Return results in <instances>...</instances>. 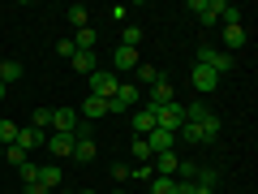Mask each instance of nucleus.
Returning <instances> with one entry per match:
<instances>
[{"mask_svg": "<svg viewBox=\"0 0 258 194\" xmlns=\"http://www.w3.org/2000/svg\"><path fill=\"white\" fill-rule=\"evenodd\" d=\"M86 86H91L95 100H112V95H116V86H120V78L112 74V69H95V74L86 78Z\"/></svg>", "mask_w": 258, "mask_h": 194, "instance_id": "nucleus-2", "label": "nucleus"}, {"mask_svg": "<svg viewBox=\"0 0 258 194\" xmlns=\"http://www.w3.org/2000/svg\"><path fill=\"white\" fill-rule=\"evenodd\" d=\"M129 121H134V134L147 138L151 129H155V108H151V104H147V108H134V117H129Z\"/></svg>", "mask_w": 258, "mask_h": 194, "instance_id": "nucleus-9", "label": "nucleus"}, {"mask_svg": "<svg viewBox=\"0 0 258 194\" xmlns=\"http://www.w3.org/2000/svg\"><path fill=\"white\" fill-rule=\"evenodd\" d=\"M0 160H9L13 168H22V164H26V151H22L18 142H13V147H0Z\"/></svg>", "mask_w": 258, "mask_h": 194, "instance_id": "nucleus-26", "label": "nucleus"}, {"mask_svg": "<svg viewBox=\"0 0 258 194\" xmlns=\"http://www.w3.org/2000/svg\"><path fill=\"white\" fill-rule=\"evenodd\" d=\"M189 82H194V91L198 95H211L215 86H220V74H211L207 65H194V74H189Z\"/></svg>", "mask_w": 258, "mask_h": 194, "instance_id": "nucleus-7", "label": "nucleus"}, {"mask_svg": "<svg viewBox=\"0 0 258 194\" xmlns=\"http://www.w3.org/2000/svg\"><path fill=\"white\" fill-rule=\"evenodd\" d=\"M47 151H52V156L56 160H69V156H74V138H69V134H47Z\"/></svg>", "mask_w": 258, "mask_h": 194, "instance_id": "nucleus-11", "label": "nucleus"}, {"mask_svg": "<svg viewBox=\"0 0 258 194\" xmlns=\"http://www.w3.org/2000/svg\"><path fill=\"white\" fill-rule=\"evenodd\" d=\"M26 194H47V190H43L39 181H30V185H26Z\"/></svg>", "mask_w": 258, "mask_h": 194, "instance_id": "nucleus-38", "label": "nucleus"}, {"mask_svg": "<svg viewBox=\"0 0 258 194\" xmlns=\"http://www.w3.org/2000/svg\"><path fill=\"white\" fill-rule=\"evenodd\" d=\"M112 194H125V190H112Z\"/></svg>", "mask_w": 258, "mask_h": 194, "instance_id": "nucleus-41", "label": "nucleus"}, {"mask_svg": "<svg viewBox=\"0 0 258 194\" xmlns=\"http://www.w3.org/2000/svg\"><path fill=\"white\" fill-rule=\"evenodd\" d=\"M95 151H99V147H95V138L86 134V138H74V156H69V160H78V164H91Z\"/></svg>", "mask_w": 258, "mask_h": 194, "instance_id": "nucleus-15", "label": "nucleus"}, {"mask_svg": "<svg viewBox=\"0 0 258 194\" xmlns=\"http://www.w3.org/2000/svg\"><path fill=\"white\" fill-rule=\"evenodd\" d=\"M147 147H151V156H159V151H172L176 147V134H168V129H151V134H147Z\"/></svg>", "mask_w": 258, "mask_h": 194, "instance_id": "nucleus-10", "label": "nucleus"}, {"mask_svg": "<svg viewBox=\"0 0 258 194\" xmlns=\"http://www.w3.org/2000/svg\"><path fill=\"white\" fill-rule=\"evenodd\" d=\"M134 74H138V82H147V86L159 82V69H155V65H147V61H138V69H134Z\"/></svg>", "mask_w": 258, "mask_h": 194, "instance_id": "nucleus-25", "label": "nucleus"}, {"mask_svg": "<svg viewBox=\"0 0 258 194\" xmlns=\"http://www.w3.org/2000/svg\"><path fill=\"white\" fill-rule=\"evenodd\" d=\"M224 5H228V0H203V9H198V22H203V26H215V22L224 18Z\"/></svg>", "mask_w": 258, "mask_h": 194, "instance_id": "nucleus-14", "label": "nucleus"}, {"mask_svg": "<svg viewBox=\"0 0 258 194\" xmlns=\"http://www.w3.org/2000/svg\"><path fill=\"white\" fill-rule=\"evenodd\" d=\"M129 177H138V181L151 185V177H155V173H151V164H138V168H129Z\"/></svg>", "mask_w": 258, "mask_h": 194, "instance_id": "nucleus-36", "label": "nucleus"}, {"mask_svg": "<svg viewBox=\"0 0 258 194\" xmlns=\"http://www.w3.org/2000/svg\"><path fill=\"white\" fill-rule=\"evenodd\" d=\"M74 52H78L74 39H60V43H56V56H64V61H74Z\"/></svg>", "mask_w": 258, "mask_h": 194, "instance_id": "nucleus-35", "label": "nucleus"}, {"mask_svg": "<svg viewBox=\"0 0 258 194\" xmlns=\"http://www.w3.org/2000/svg\"><path fill=\"white\" fill-rule=\"evenodd\" d=\"M30 125L39 129V134H52V108H35V121Z\"/></svg>", "mask_w": 258, "mask_h": 194, "instance_id": "nucleus-27", "label": "nucleus"}, {"mask_svg": "<svg viewBox=\"0 0 258 194\" xmlns=\"http://www.w3.org/2000/svg\"><path fill=\"white\" fill-rule=\"evenodd\" d=\"M5 95H9V86H5V82H0V100H5Z\"/></svg>", "mask_w": 258, "mask_h": 194, "instance_id": "nucleus-39", "label": "nucleus"}, {"mask_svg": "<svg viewBox=\"0 0 258 194\" xmlns=\"http://www.w3.org/2000/svg\"><path fill=\"white\" fill-rule=\"evenodd\" d=\"M134 160H138V164H151V147H147V138H134Z\"/></svg>", "mask_w": 258, "mask_h": 194, "instance_id": "nucleus-31", "label": "nucleus"}, {"mask_svg": "<svg viewBox=\"0 0 258 194\" xmlns=\"http://www.w3.org/2000/svg\"><path fill=\"white\" fill-rule=\"evenodd\" d=\"M95 43H99V30H95V26H82V30H78V39H74L78 52H95Z\"/></svg>", "mask_w": 258, "mask_h": 194, "instance_id": "nucleus-18", "label": "nucleus"}, {"mask_svg": "<svg viewBox=\"0 0 258 194\" xmlns=\"http://www.w3.org/2000/svg\"><path fill=\"white\" fill-rule=\"evenodd\" d=\"M155 125L159 129H168V134H176V129L185 125V104H164V108H155Z\"/></svg>", "mask_w": 258, "mask_h": 194, "instance_id": "nucleus-4", "label": "nucleus"}, {"mask_svg": "<svg viewBox=\"0 0 258 194\" xmlns=\"http://www.w3.org/2000/svg\"><path fill=\"white\" fill-rule=\"evenodd\" d=\"M74 74H82V78H91L95 69H99V61H95V52H74Z\"/></svg>", "mask_w": 258, "mask_h": 194, "instance_id": "nucleus-16", "label": "nucleus"}, {"mask_svg": "<svg viewBox=\"0 0 258 194\" xmlns=\"http://www.w3.org/2000/svg\"><path fill=\"white\" fill-rule=\"evenodd\" d=\"M176 138H185L189 147H207V142H203V129H198V125H189V121H185V125L176 129Z\"/></svg>", "mask_w": 258, "mask_h": 194, "instance_id": "nucleus-22", "label": "nucleus"}, {"mask_svg": "<svg viewBox=\"0 0 258 194\" xmlns=\"http://www.w3.org/2000/svg\"><path fill=\"white\" fill-rule=\"evenodd\" d=\"M198 185H207V190H215V181H220V173L215 168H198V177H194Z\"/></svg>", "mask_w": 258, "mask_h": 194, "instance_id": "nucleus-33", "label": "nucleus"}, {"mask_svg": "<svg viewBox=\"0 0 258 194\" xmlns=\"http://www.w3.org/2000/svg\"><path fill=\"white\" fill-rule=\"evenodd\" d=\"M78 125H82L78 121V108H52V134H69L74 138Z\"/></svg>", "mask_w": 258, "mask_h": 194, "instance_id": "nucleus-5", "label": "nucleus"}, {"mask_svg": "<svg viewBox=\"0 0 258 194\" xmlns=\"http://www.w3.org/2000/svg\"><path fill=\"white\" fill-rule=\"evenodd\" d=\"M224 47H228V56L232 47H245V26H224Z\"/></svg>", "mask_w": 258, "mask_h": 194, "instance_id": "nucleus-20", "label": "nucleus"}, {"mask_svg": "<svg viewBox=\"0 0 258 194\" xmlns=\"http://www.w3.org/2000/svg\"><path fill=\"white\" fill-rule=\"evenodd\" d=\"M112 181H129V164H112Z\"/></svg>", "mask_w": 258, "mask_h": 194, "instance_id": "nucleus-37", "label": "nucleus"}, {"mask_svg": "<svg viewBox=\"0 0 258 194\" xmlns=\"http://www.w3.org/2000/svg\"><path fill=\"white\" fill-rule=\"evenodd\" d=\"M194 65H207V69H211V74H228L232 65V56L228 52H220V47H198V56H194Z\"/></svg>", "mask_w": 258, "mask_h": 194, "instance_id": "nucleus-3", "label": "nucleus"}, {"mask_svg": "<svg viewBox=\"0 0 258 194\" xmlns=\"http://www.w3.org/2000/svg\"><path fill=\"white\" fill-rule=\"evenodd\" d=\"M82 117H108V100H95V95H86V100H82Z\"/></svg>", "mask_w": 258, "mask_h": 194, "instance_id": "nucleus-19", "label": "nucleus"}, {"mask_svg": "<svg viewBox=\"0 0 258 194\" xmlns=\"http://www.w3.org/2000/svg\"><path fill=\"white\" fill-rule=\"evenodd\" d=\"M142 43V26H125L120 30V47H138Z\"/></svg>", "mask_w": 258, "mask_h": 194, "instance_id": "nucleus-29", "label": "nucleus"}, {"mask_svg": "<svg viewBox=\"0 0 258 194\" xmlns=\"http://www.w3.org/2000/svg\"><path fill=\"white\" fill-rule=\"evenodd\" d=\"M138 104H142V91H138L134 82H120V86H116V95L108 100V117H120V112H134Z\"/></svg>", "mask_w": 258, "mask_h": 194, "instance_id": "nucleus-1", "label": "nucleus"}, {"mask_svg": "<svg viewBox=\"0 0 258 194\" xmlns=\"http://www.w3.org/2000/svg\"><path fill=\"white\" fill-rule=\"evenodd\" d=\"M60 181H64L60 164H39V185H43L47 194H52V190H60Z\"/></svg>", "mask_w": 258, "mask_h": 194, "instance_id": "nucleus-13", "label": "nucleus"}, {"mask_svg": "<svg viewBox=\"0 0 258 194\" xmlns=\"http://www.w3.org/2000/svg\"><path fill=\"white\" fill-rule=\"evenodd\" d=\"M43 138H47V134H39L35 125L18 129V147H22V151H35V147H39V142H43Z\"/></svg>", "mask_w": 258, "mask_h": 194, "instance_id": "nucleus-17", "label": "nucleus"}, {"mask_svg": "<svg viewBox=\"0 0 258 194\" xmlns=\"http://www.w3.org/2000/svg\"><path fill=\"white\" fill-rule=\"evenodd\" d=\"M82 194H91V190H82Z\"/></svg>", "mask_w": 258, "mask_h": 194, "instance_id": "nucleus-42", "label": "nucleus"}, {"mask_svg": "<svg viewBox=\"0 0 258 194\" xmlns=\"http://www.w3.org/2000/svg\"><path fill=\"white\" fill-rule=\"evenodd\" d=\"M138 69V47H116L112 52V74H129Z\"/></svg>", "mask_w": 258, "mask_h": 194, "instance_id": "nucleus-8", "label": "nucleus"}, {"mask_svg": "<svg viewBox=\"0 0 258 194\" xmlns=\"http://www.w3.org/2000/svg\"><path fill=\"white\" fill-rule=\"evenodd\" d=\"M52 194H78V190H52Z\"/></svg>", "mask_w": 258, "mask_h": 194, "instance_id": "nucleus-40", "label": "nucleus"}, {"mask_svg": "<svg viewBox=\"0 0 258 194\" xmlns=\"http://www.w3.org/2000/svg\"><path fill=\"white\" fill-rule=\"evenodd\" d=\"M198 177V164L194 160H181V168H176V181H194Z\"/></svg>", "mask_w": 258, "mask_h": 194, "instance_id": "nucleus-34", "label": "nucleus"}, {"mask_svg": "<svg viewBox=\"0 0 258 194\" xmlns=\"http://www.w3.org/2000/svg\"><path fill=\"white\" fill-rule=\"evenodd\" d=\"M172 100H176V95H172V82L159 74V82L151 86V100H147V104H151V108H164V104H172Z\"/></svg>", "mask_w": 258, "mask_h": 194, "instance_id": "nucleus-12", "label": "nucleus"}, {"mask_svg": "<svg viewBox=\"0 0 258 194\" xmlns=\"http://www.w3.org/2000/svg\"><path fill=\"white\" fill-rule=\"evenodd\" d=\"M18 129L22 125H13L9 117H0V147H13V142H18Z\"/></svg>", "mask_w": 258, "mask_h": 194, "instance_id": "nucleus-23", "label": "nucleus"}, {"mask_svg": "<svg viewBox=\"0 0 258 194\" xmlns=\"http://www.w3.org/2000/svg\"><path fill=\"white\" fill-rule=\"evenodd\" d=\"M64 18H69V26H74V30H82V26H91V9H86V5H74V9L64 13Z\"/></svg>", "mask_w": 258, "mask_h": 194, "instance_id": "nucleus-21", "label": "nucleus"}, {"mask_svg": "<svg viewBox=\"0 0 258 194\" xmlns=\"http://www.w3.org/2000/svg\"><path fill=\"white\" fill-rule=\"evenodd\" d=\"M198 129H203V142H215V134H220V117L211 112V117H207V121H203Z\"/></svg>", "mask_w": 258, "mask_h": 194, "instance_id": "nucleus-30", "label": "nucleus"}, {"mask_svg": "<svg viewBox=\"0 0 258 194\" xmlns=\"http://www.w3.org/2000/svg\"><path fill=\"white\" fill-rule=\"evenodd\" d=\"M18 177H22V185H30V181H39V164H35V160H26V164L18 168Z\"/></svg>", "mask_w": 258, "mask_h": 194, "instance_id": "nucleus-32", "label": "nucleus"}, {"mask_svg": "<svg viewBox=\"0 0 258 194\" xmlns=\"http://www.w3.org/2000/svg\"><path fill=\"white\" fill-rule=\"evenodd\" d=\"M176 168H181V156H176V151H159V156H151V173H155V177H176Z\"/></svg>", "mask_w": 258, "mask_h": 194, "instance_id": "nucleus-6", "label": "nucleus"}, {"mask_svg": "<svg viewBox=\"0 0 258 194\" xmlns=\"http://www.w3.org/2000/svg\"><path fill=\"white\" fill-rule=\"evenodd\" d=\"M151 194H176V177H151Z\"/></svg>", "mask_w": 258, "mask_h": 194, "instance_id": "nucleus-28", "label": "nucleus"}, {"mask_svg": "<svg viewBox=\"0 0 258 194\" xmlns=\"http://www.w3.org/2000/svg\"><path fill=\"white\" fill-rule=\"evenodd\" d=\"M18 78H22V65L18 61H0V82L9 86V82H18Z\"/></svg>", "mask_w": 258, "mask_h": 194, "instance_id": "nucleus-24", "label": "nucleus"}]
</instances>
